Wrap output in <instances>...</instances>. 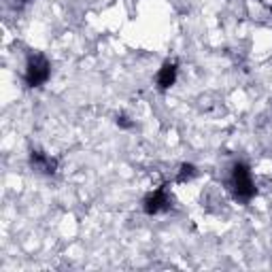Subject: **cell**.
Returning <instances> with one entry per match:
<instances>
[{"instance_id":"cell-1","label":"cell","mask_w":272,"mask_h":272,"mask_svg":"<svg viewBox=\"0 0 272 272\" xmlns=\"http://www.w3.org/2000/svg\"><path fill=\"white\" fill-rule=\"evenodd\" d=\"M49 73H51V66L45 55H32L26 64V83L30 88H40L49 79Z\"/></svg>"},{"instance_id":"cell-2","label":"cell","mask_w":272,"mask_h":272,"mask_svg":"<svg viewBox=\"0 0 272 272\" xmlns=\"http://www.w3.org/2000/svg\"><path fill=\"white\" fill-rule=\"evenodd\" d=\"M232 187L236 198L240 200H251L255 196V185L251 179V173L245 164H234L232 168Z\"/></svg>"},{"instance_id":"cell-3","label":"cell","mask_w":272,"mask_h":272,"mask_svg":"<svg viewBox=\"0 0 272 272\" xmlns=\"http://www.w3.org/2000/svg\"><path fill=\"white\" fill-rule=\"evenodd\" d=\"M142 208H145L147 215H157V213H162V211L170 208V200H168V196H166V190L160 187L157 192L149 194V196L145 198V202H142Z\"/></svg>"},{"instance_id":"cell-4","label":"cell","mask_w":272,"mask_h":272,"mask_svg":"<svg viewBox=\"0 0 272 272\" xmlns=\"http://www.w3.org/2000/svg\"><path fill=\"white\" fill-rule=\"evenodd\" d=\"M30 164H32L34 170H38V173H43V175H53L55 168H58V164H55L53 157H49L47 153H43L38 149H34L30 153Z\"/></svg>"},{"instance_id":"cell-5","label":"cell","mask_w":272,"mask_h":272,"mask_svg":"<svg viewBox=\"0 0 272 272\" xmlns=\"http://www.w3.org/2000/svg\"><path fill=\"white\" fill-rule=\"evenodd\" d=\"M175 81H177V66L166 62L160 68V73H157V88L168 90V88H173V85H175Z\"/></svg>"},{"instance_id":"cell-6","label":"cell","mask_w":272,"mask_h":272,"mask_svg":"<svg viewBox=\"0 0 272 272\" xmlns=\"http://www.w3.org/2000/svg\"><path fill=\"white\" fill-rule=\"evenodd\" d=\"M194 177H196V166H194V164H183L181 170H179L177 181H179V183H185V181H190V179H194Z\"/></svg>"},{"instance_id":"cell-7","label":"cell","mask_w":272,"mask_h":272,"mask_svg":"<svg viewBox=\"0 0 272 272\" xmlns=\"http://www.w3.org/2000/svg\"><path fill=\"white\" fill-rule=\"evenodd\" d=\"M115 123L121 125V128H125V130H128V128H132V121H128L125 115H117V117H115Z\"/></svg>"}]
</instances>
